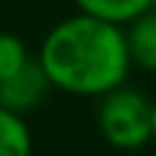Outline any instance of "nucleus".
I'll list each match as a JSON object with an SVG mask.
<instances>
[{
  "label": "nucleus",
  "instance_id": "4",
  "mask_svg": "<svg viewBox=\"0 0 156 156\" xmlns=\"http://www.w3.org/2000/svg\"><path fill=\"white\" fill-rule=\"evenodd\" d=\"M126 49L132 66H140L145 71H156V11H143L132 22L123 25Z\"/></svg>",
  "mask_w": 156,
  "mask_h": 156
},
{
  "label": "nucleus",
  "instance_id": "7",
  "mask_svg": "<svg viewBox=\"0 0 156 156\" xmlns=\"http://www.w3.org/2000/svg\"><path fill=\"white\" fill-rule=\"evenodd\" d=\"M27 60H30V55H27L25 41L14 33H0V80L19 71Z\"/></svg>",
  "mask_w": 156,
  "mask_h": 156
},
{
  "label": "nucleus",
  "instance_id": "5",
  "mask_svg": "<svg viewBox=\"0 0 156 156\" xmlns=\"http://www.w3.org/2000/svg\"><path fill=\"white\" fill-rule=\"evenodd\" d=\"M33 134L19 112L0 107V156H30Z\"/></svg>",
  "mask_w": 156,
  "mask_h": 156
},
{
  "label": "nucleus",
  "instance_id": "2",
  "mask_svg": "<svg viewBox=\"0 0 156 156\" xmlns=\"http://www.w3.org/2000/svg\"><path fill=\"white\" fill-rule=\"evenodd\" d=\"M99 132L118 151H137L151 143V101L132 88H112L99 104Z\"/></svg>",
  "mask_w": 156,
  "mask_h": 156
},
{
  "label": "nucleus",
  "instance_id": "6",
  "mask_svg": "<svg viewBox=\"0 0 156 156\" xmlns=\"http://www.w3.org/2000/svg\"><path fill=\"white\" fill-rule=\"evenodd\" d=\"M74 3L82 14H90L115 25H126L151 8V0H74Z\"/></svg>",
  "mask_w": 156,
  "mask_h": 156
},
{
  "label": "nucleus",
  "instance_id": "8",
  "mask_svg": "<svg viewBox=\"0 0 156 156\" xmlns=\"http://www.w3.org/2000/svg\"><path fill=\"white\" fill-rule=\"evenodd\" d=\"M151 140L156 143V101H151Z\"/></svg>",
  "mask_w": 156,
  "mask_h": 156
},
{
  "label": "nucleus",
  "instance_id": "3",
  "mask_svg": "<svg viewBox=\"0 0 156 156\" xmlns=\"http://www.w3.org/2000/svg\"><path fill=\"white\" fill-rule=\"evenodd\" d=\"M52 82L47 77V71L41 69L38 58L27 60L19 71H14L11 77L0 80V107L11 110V112H27L33 107H38L47 93H49Z\"/></svg>",
  "mask_w": 156,
  "mask_h": 156
},
{
  "label": "nucleus",
  "instance_id": "9",
  "mask_svg": "<svg viewBox=\"0 0 156 156\" xmlns=\"http://www.w3.org/2000/svg\"><path fill=\"white\" fill-rule=\"evenodd\" d=\"M151 11H156V0H151Z\"/></svg>",
  "mask_w": 156,
  "mask_h": 156
},
{
  "label": "nucleus",
  "instance_id": "1",
  "mask_svg": "<svg viewBox=\"0 0 156 156\" xmlns=\"http://www.w3.org/2000/svg\"><path fill=\"white\" fill-rule=\"evenodd\" d=\"M38 63L52 88L71 96H104L123 85L132 69L123 25L82 11L44 36Z\"/></svg>",
  "mask_w": 156,
  "mask_h": 156
}]
</instances>
